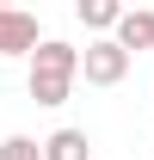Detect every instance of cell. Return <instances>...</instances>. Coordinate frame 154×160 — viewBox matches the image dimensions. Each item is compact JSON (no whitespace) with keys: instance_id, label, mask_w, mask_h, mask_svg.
I'll return each instance as SVG.
<instances>
[{"instance_id":"6da1fadb","label":"cell","mask_w":154,"mask_h":160,"mask_svg":"<svg viewBox=\"0 0 154 160\" xmlns=\"http://www.w3.org/2000/svg\"><path fill=\"white\" fill-rule=\"evenodd\" d=\"M74 80H80V49H74V43L43 37L37 49H31V74H25V86H31L37 105H68Z\"/></svg>"},{"instance_id":"7a4b0ae2","label":"cell","mask_w":154,"mask_h":160,"mask_svg":"<svg viewBox=\"0 0 154 160\" xmlns=\"http://www.w3.org/2000/svg\"><path fill=\"white\" fill-rule=\"evenodd\" d=\"M80 74H86V86H117V80L130 74V56H123L111 37H93L80 49Z\"/></svg>"},{"instance_id":"3957f363","label":"cell","mask_w":154,"mask_h":160,"mask_svg":"<svg viewBox=\"0 0 154 160\" xmlns=\"http://www.w3.org/2000/svg\"><path fill=\"white\" fill-rule=\"evenodd\" d=\"M37 43H43L37 12H25V6H0V56H31Z\"/></svg>"},{"instance_id":"277c9868","label":"cell","mask_w":154,"mask_h":160,"mask_svg":"<svg viewBox=\"0 0 154 160\" xmlns=\"http://www.w3.org/2000/svg\"><path fill=\"white\" fill-rule=\"evenodd\" d=\"M111 43L123 49V56H136V49H154V12H148V6H123V19H117Z\"/></svg>"},{"instance_id":"5b68a950","label":"cell","mask_w":154,"mask_h":160,"mask_svg":"<svg viewBox=\"0 0 154 160\" xmlns=\"http://www.w3.org/2000/svg\"><path fill=\"white\" fill-rule=\"evenodd\" d=\"M86 154H93V136L74 129V123L56 129V136H43V160H86Z\"/></svg>"},{"instance_id":"8992f818","label":"cell","mask_w":154,"mask_h":160,"mask_svg":"<svg viewBox=\"0 0 154 160\" xmlns=\"http://www.w3.org/2000/svg\"><path fill=\"white\" fill-rule=\"evenodd\" d=\"M74 12H80V25H86V31H99V37H111L117 19H123V6H117V0H80Z\"/></svg>"},{"instance_id":"52a82bcc","label":"cell","mask_w":154,"mask_h":160,"mask_svg":"<svg viewBox=\"0 0 154 160\" xmlns=\"http://www.w3.org/2000/svg\"><path fill=\"white\" fill-rule=\"evenodd\" d=\"M0 160H43V142H31V136H6V142H0Z\"/></svg>"}]
</instances>
